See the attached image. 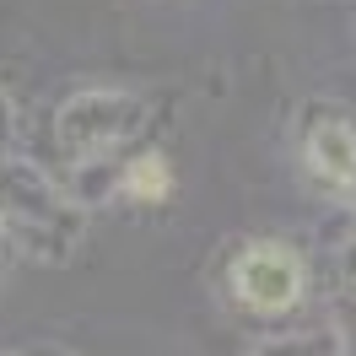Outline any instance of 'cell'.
Wrapping results in <instances>:
<instances>
[{
  "instance_id": "cell-1",
  "label": "cell",
  "mask_w": 356,
  "mask_h": 356,
  "mask_svg": "<svg viewBox=\"0 0 356 356\" xmlns=\"http://www.w3.org/2000/svg\"><path fill=\"white\" fill-rule=\"evenodd\" d=\"M0 222H6V238L33 248L38 259H65V248L81 232V211L65 200V189L49 173L6 156L0 162Z\"/></svg>"
},
{
  "instance_id": "cell-2",
  "label": "cell",
  "mask_w": 356,
  "mask_h": 356,
  "mask_svg": "<svg viewBox=\"0 0 356 356\" xmlns=\"http://www.w3.org/2000/svg\"><path fill=\"white\" fill-rule=\"evenodd\" d=\"M146 113L152 103L130 87H81L54 113V140L70 162H103L108 152H119L124 140L146 130Z\"/></svg>"
},
{
  "instance_id": "cell-3",
  "label": "cell",
  "mask_w": 356,
  "mask_h": 356,
  "mask_svg": "<svg viewBox=\"0 0 356 356\" xmlns=\"http://www.w3.org/2000/svg\"><path fill=\"white\" fill-rule=\"evenodd\" d=\"M302 291H308V270L286 243L259 238L232 259V297L248 313H291L302 302Z\"/></svg>"
},
{
  "instance_id": "cell-4",
  "label": "cell",
  "mask_w": 356,
  "mask_h": 356,
  "mask_svg": "<svg viewBox=\"0 0 356 356\" xmlns=\"http://www.w3.org/2000/svg\"><path fill=\"white\" fill-rule=\"evenodd\" d=\"M302 162L318 184L356 189V119L340 108H313L302 119Z\"/></svg>"
},
{
  "instance_id": "cell-5",
  "label": "cell",
  "mask_w": 356,
  "mask_h": 356,
  "mask_svg": "<svg viewBox=\"0 0 356 356\" xmlns=\"http://www.w3.org/2000/svg\"><path fill=\"white\" fill-rule=\"evenodd\" d=\"M119 189H124L130 200H140V205H152V200H168V189H173V168H168V156H162V152H146V156H135L130 168L119 173Z\"/></svg>"
},
{
  "instance_id": "cell-6",
  "label": "cell",
  "mask_w": 356,
  "mask_h": 356,
  "mask_svg": "<svg viewBox=\"0 0 356 356\" xmlns=\"http://www.w3.org/2000/svg\"><path fill=\"white\" fill-rule=\"evenodd\" d=\"M11 146H17V103H11V92L0 87V162L11 156Z\"/></svg>"
},
{
  "instance_id": "cell-7",
  "label": "cell",
  "mask_w": 356,
  "mask_h": 356,
  "mask_svg": "<svg viewBox=\"0 0 356 356\" xmlns=\"http://www.w3.org/2000/svg\"><path fill=\"white\" fill-rule=\"evenodd\" d=\"M334 265H340V281H346V286L356 291V238L346 248H340V259H334Z\"/></svg>"
},
{
  "instance_id": "cell-8",
  "label": "cell",
  "mask_w": 356,
  "mask_h": 356,
  "mask_svg": "<svg viewBox=\"0 0 356 356\" xmlns=\"http://www.w3.org/2000/svg\"><path fill=\"white\" fill-rule=\"evenodd\" d=\"M0 254H6V222H0Z\"/></svg>"
}]
</instances>
